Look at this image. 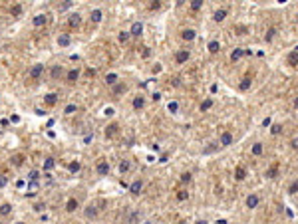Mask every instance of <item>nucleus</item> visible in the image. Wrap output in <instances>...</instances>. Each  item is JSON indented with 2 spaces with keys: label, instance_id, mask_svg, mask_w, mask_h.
I'll list each match as a JSON object with an SVG mask.
<instances>
[{
  "label": "nucleus",
  "instance_id": "nucleus-40",
  "mask_svg": "<svg viewBox=\"0 0 298 224\" xmlns=\"http://www.w3.org/2000/svg\"><path fill=\"white\" fill-rule=\"evenodd\" d=\"M288 193H290V194H294V193H298V181H294V183H292L290 187H288Z\"/></svg>",
  "mask_w": 298,
  "mask_h": 224
},
{
  "label": "nucleus",
  "instance_id": "nucleus-16",
  "mask_svg": "<svg viewBox=\"0 0 298 224\" xmlns=\"http://www.w3.org/2000/svg\"><path fill=\"white\" fill-rule=\"evenodd\" d=\"M256 204H258V196H256V194H251V196L247 198V206H248V208H254Z\"/></svg>",
  "mask_w": 298,
  "mask_h": 224
},
{
  "label": "nucleus",
  "instance_id": "nucleus-10",
  "mask_svg": "<svg viewBox=\"0 0 298 224\" xmlns=\"http://www.w3.org/2000/svg\"><path fill=\"white\" fill-rule=\"evenodd\" d=\"M288 65H298V50H294V52H290L288 54Z\"/></svg>",
  "mask_w": 298,
  "mask_h": 224
},
{
  "label": "nucleus",
  "instance_id": "nucleus-34",
  "mask_svg": "<svg viewBox=\"0 0 298 224\" xmlns=\"http://www.w3.org/2000/svg\"><path fill=\"white\" fill-rule=\"evenodd\" d=\"M262 153V143H254L252 147V155H261Z\"/></svg>",
  "mask_w": 298,
  "mask_h": 224
},
{
  "label": "nucleus",
  "instance_id": "nucleus-42",
  "mask_svg": "<svg viewBox=\"0 0 298 224\" xmlns=\"http://www.w3.org/2000/svg\"><path fill=\"white\" fill-rule=\"evenodd\" d=\"M6 184H8V177H6V174H0V188L6 187Z\"/></svg>",
  "mask_w": 298,
  "mask_h": 224
},
{
  "label": "nucleus",
  "instance_id": "nucleus-22",
  "mask_svg": "<svg viewBox=\"0 0 298 224\" xmlns=\"http://www.w3.org/2000/svg\"><path fill=\"white\" fill-rule=\"evenodd\" d=\"M219 50H221V46H219V42H217V40L209 42V52H211V54H217Z\"/></svg>",
  "mask_w": 298,
  "mask_h": 224
},
{
  "label": "nucleus",
  "instance_id": "nucleus-44",
  "mask_svg": "<svg viewBox=\"0 0 298 224\" xmlns=\"http://www.w3.org/2000/svg\"><path fill=\"white\" fill-rule=\"evenodd\" d=\"M181 181L183 183H189V181H191V173H183L181 174Z\"/></svg>",
  "mask_w": 298,
  "mask_h": 224
},
{
  "label": "nucleus",
  "instance_id": "nucleus-54",
  "mask_svg": "<svg viewBox=\"0 0 298 224\" xmlns=\"http://www.w3.org/2000/svg\"><path fill=\"white\" fill-rule=\"evenodd\" d=\"M179 224H187V222H179Z\"/></svg>",
  "mask_w": 298,
  "mask_h": 224
},
{
  "label": "nucleus",
  "instance_id": "nucleus-3",
  "mask_svg": "<svg viewBox=\"0 0 298 224\" xmlns=\"http://www.w3.org/2000/svg\"><path fill=\"white\" fill-rule=\"evenodd\" d=\"M129 190H131V194H139L143 190V181L139 179V181H133L131 187H129Z\"/></svg>",
  "mask_w": 298,
  "mask_h": 224
},
{
  "label": "nucleus",
  "instance_id": "nucleus-5",
  "mask_svg": "<svg viewBox=\"0 0 298 224\" xmlns=\"http://www.w3.org/2000/svg\"><path fill=\"white\" fill-rule=\"evenodd\" d=\"M117 131H119V125H117V123L107 125V127H105V137H115Z\"/></svg>",
  "mask_w": 298,
  "mask_h": 224
},
{
  "label": "nucleus",
  "instance_id": "nucleus-20",
  "mask_svg": "<svg viewBox=\"0 0 298 224\" xmlns=\"http://www.w3.org/2000/svg\"><path fill=\"white\" fill-rule=\"evenodd\" d=\"M225 16H227V10H225V8H221V10H217V12H215L213 18H215L217 22H223V20H225Z\"/></svg>",
  "mask_w": 298,
  "mask_h": 224
},
{
  "label": "nucleus",
  "instance_id": "nucleus-8",
  "mask_svg": "<svg viewBox=\"0 0 298 224\" xmlns=\"http://www.w3.org/2000/svg\"><path fill=\"white\" fill-rule=\"evenodd\" d=\"M231 143H232V135L229 133V131H225V133L221 135V145H223V147H229Z\"/></svg>",
  "mask_w": 298,
  "mask_h": 224
},
{
  "label": "nucleus",
  "instance_id": "nucleus-47",
  "mask_svg": "<svg viewBox=\"0 0 298 224\" xmlns=\"http://www.w3.org/2000/svg\"><path fill=\"white\" fill-rule=\"evenodd\" d=\"M169 111H173V113L177 111V103H169Z\"/></svg>",
  "mask_w": 298,
  "mask_h": 224
},
{
  "label": "nucleus",
  "instance_id": "nucleus-33",
  "mask_svg": "<svg viewBox=\"0 0 298 224\" xmlns=\"http://www.w3.org/2000/svg\"><path fill=\"white\" fill-rule=\"evenodd\" d=\"M80 169H82V165H80V163H78V161H74V163H70V171H72V173H78V171H80Z\"/></svg>",
  "mask_w": 298,
  "mask_h": 224
},
{
  "label": "nucleus",
  "instance_id": "nucleus-28",
  "mask_svg": "<svg viewBox=\"0 0 298 224\" xmlns=\"http://www.w3.org/2000/svg\"><path fill=\"white\" fill-rule=\"evenodd\" d=\"M10 14H12V16H20V14H22V6H20V4H14V6L10 8Z\"/></svg>",
  "mask_w": 298,
  "mask_h": 224
},
{
  "label": "nucleus",
  "instance_id": "nucleus-9",
  "mask_svg": "<svg viewBox=\"0 0 298 224\" xmlns=\"http://www.w3.org/2000/svg\"><path fill=\"white\" fill-rule=\"evenodd\" d=\"M10 163H12L14 167H22V165H24V155H20V153H18V155H12Z\"/></svg>",
  "mask_w": 298,
  "mask_h": 224
},
{
  "label": "nucleus",
  "instance_id": "nucleus-14",
  "mask_svg": "<svg viewBox=\"0 0 298 224\" xmlns=\"http://www.w3.org/2000/svg\"><path fill=\"white\" fill-rule=\"evenodd\" d=\"M125 91H127V85L125 83H115V85H113V93H115V95L125 93Z\"/></svg>",
  "mask_w": 298,
  "mask_h": 224
},
{
  "label": "nucleus",
  "instance_id": "nucleus-21",
  "mask_svg": "<svg viewBox=\"0 0 298 224\" xmlns=\"http://www.w3.org/2000/svg\"><path fill=\"white\" fill-rule=\"evenodd\" d=\"M58 44L60 46H70V36L68 34H60L58 36Z\"/></svg>",
  "mask_w": 298,
  "mask_h": 224
},
{
  "label": "nucleus",
  "instance_id": "nucleus-43",
  "mask_svg": "<svg viewBox=\"0 0 298 224\" xmlns=\"http://www.w3.org/2000/svg\"><path fill=\"white\" fill-rule=\"evenodd\" d=\"M74 111H78V107H76V105H68L66 109H64V113H68V115H70V113H74Z\"/></svg>",
  "mask_w": 298,
  "mask_h": 224
},
{
  "label": "nucleus",
  "instance_id": "nucleus-23",
  "mask_svg": "<svg viewBox=\"0 0 298 224\" xmlns=\"http://www.w3.org/2000/svg\"><path fill=\"white\" fill-rule=\"evenodd\" d=\"M276 174H278V165H272V167L266 171V177H268V179H274Z\"/></svg>",
  "mask_w": 298,
  "mask_h": 224
},
{
  "label": "nucleus",
  "instance_id": "nucleus-24",
  "mask_svg": "<svg viewBox=\"0 0 298 224\" xmlns=\"http://www.w3.org/2000/svg\"><path fill=\"white\" fill-rule=\"evenodd\" d=\"M95 214H97V208H95L94 204H90L88 208H85V216H88V218H94Z\"/></svg>",
  "mask_w": 298,
  "mask_h": 224
},
{
  "label": "nucleus",
  "instance_id": "nucleus-25",
  "mask_svg": "<svg viewBox=\"0 0 298 224\" xmlns=\"http://www.w3.org/2000/svg\"><path fill=\"white\" fill-rule=\"evenodd\" d=\"M60 74H62V68H60V65H52V69H50V75L54 79L56 78H60Z\"/></svg>",
  "mask_w": 298,
  "mask_h": 224
},
{
  "label": "nucleus",
  "instance_id": "nucleus-26",
  "mask_svg": "<svg viewBox=\"0 0 298 224\" xmlns=\"http://www.w3.org/2000/svg\"><path fill=\"white\" fill-rule=\"evenodd\" d=\"M143 105H145L143 97H141V95H137V97H135V99H133V107H135V109H141Z\"/></svg>",
  "mask_w": 298,
  "mask_h": 224
},
{
  "label": "nucleus",
  "instance_id": "nucleus-4",
  "mask_svg": "<svg viewBox=\"0 0 298 224\" xmlns=\"http://www.w3.org/2000/svg\"><path fill=\"white\" fill-rule=\"evenodd\" d=\"M97 173H100L101 177H105V174L110 173V163H107V161H100V163H97Z\"/></svg>",
  "mask_w": 298,
  "mask_h": 224
},
{
  "label": "nucleus",
  "instance_id": "nucleus-48",
  "mask_svg": "<svg viewBox=\"0 0 298 224\" xmlns=\"http://www.w3.org/2000/svg\"><path fill=\"white\" fill-rule=\"evenodd\" d=\"M159 6H161V4H159V2H153V4H149V8H151V10H157V8H159Z\"/></svg>",
  "mask_w": 298,
  "mask_h": 224
},
{
  "label": "nucleus",
  "instance_id": "nucleus-18",
  "mask_svg": "<svg viewBox=\"0 0 298 224\" xmlns=\"http://www.w3.org/2000/svg\"><path fill=\"white\" fill-rule=\"evenodd\" d=\"M245 177H247L245 169H242V167H237V169H235V179H237V181H242Z\"/></svg>",
  "mask_w": 298,
  "mask_h": 224
},
{
  "label": "nucleus",
  "instance_id": "nucleus-39",
  "mask_svg": "<svg viewBox=\"0 0 298 224\" xmlns=\"http://www.w3.org/2000/svg\"><path fill=\"white\" fill-rule=\"evenodd\" d=\"M129 36H131V32H121V34H119V42H127Z\"/></svg>",
  "mask_w": 298,
  "mask_h": 224
},
{
  "label": "nucleus",
  "instance_id": "nucleus-29",
  "mask_svg": "<svg viewBox=\"0 0 298 224\" xmlns=\"http://www.w3.org/2000/svg\"><path fill=\"white\" fill-rule=\"evenodd\" d=\"M242 54H245V50H241V48H237V50H235V52H232V54H231V60H232V62H237V60H238V58H241V56H242Z\"/></svg>",
  "mask_w": 298,
  "mask_h": 224
},
{
  "label": "nucleus",
  "instance_id": "nucleus-17",
  "mask_svg": "<svg viewBox=\"0 0 298 224\" xmlns=\"http://www.w3.org/2000/svg\"><path fill=\"white\" fill-rule=\"evenodd\" d=\"M66 78H68V81H70V83H74V81L78 79V78H80V72H78V69H70Z\"/></svg>",
  "mask_w": 298,
  "mask_h": 224
},
{
  "label": "nucleus",
  "instance_id": "nucleus-11",
  "mask_svg": "<svg viewBox=\"0 0 298 224\" xmlns=\"http://www.w3.org/2000/svg\"><path fill=\"white\" fill-rule=\"evenodd\" d=\"M44 101H46V105H56V103H58V95L56 93H48V95H44Z\"/></svg>",
  "mask_w": 298,
  "mask_h": 224
},
{
  "label": "nucleus",
  "instance_id": "nucleus-7",
  "mask_svg": "<svg viewBox=\"0 0 298 224\" xmlns=\"http://www.w3.org/2000/svg\"><path fill=\"white\" fill-rule=\"evenodd\" d=\"M32 22H34L36 28H40V26H44L46 22H48V16H46V14H38V16H34V20H32Z\"/></svg>",
  "mask_w": 298,
  "mask_h": 224
},
{
  "label": "nucleus",
  "instance_id": "nucleus-36",
  "mask_svg": "<svg viewBox=\"0 0 298 224\" xmlns=\"http://www.w3.org/2000/svg\"><path fill=\"white\" fill-rule=\"evenodd\" d=\"M119 171H121V173H127V171H129V163H127V161H121V163H119Z\"/></svg>",
  "mask_w": 298,
  "mask_h": 224
},
{
  "label": "nucleus",
  "instance_id": "nucleus-13",
  "mask_svg": "<svg viewBox=\"0 0 298 224\" xmlns=\"http://www.w3.org/2000/svg\"><path fill=\"white\" fill-rule=\"evenodd\" d=\"M181 38H183V40H187V42H191L193 38H195V30H191V28H189V30H183V32H181Z\"/></svg>",
  "mask_w": 298,
  "mask_h": 224
},
{
  "label": "nucleus",
  "instance_id": "nucleus-52",
  "mask_svg": "<svg viewBox=\"0 0 298 224\" xmlns=\"http://www.w3.org/2000/svg\"><path fill=\"white\" fill-rule=\"evenodd\" d=\"M294 107H298V97H296V99H294Z\"/></svg>",
  "mask_w": 298,
  "mask_h": 224
},
{
  "label": "nucleus",
  "instance_id": "nucleus-32",
  "mask_svg": "<svg viewBox=\"0 0 298 224\" xmlns=\"http://www.w3.org/2000/svg\"><path fill=\"white\" fill-rule=\"evenodd\" d=\"M91 20H94V22H100V20H101V10H91Z\"/></svg>",
  "mask_w": 298,
  "mask_h": 224
},
{
  "label": "nucleus",
  "instance_id": "nucleus-15",
  "mask_svg": "<svg viewBox=\"0 0 298 224\" xmlns=\"http://www.w3.org/2000/svg\"><path fill=\"white\" fill-rule=\"evenodd\" d=\"M141 32H143V26L139 24V22H135L131 26V36H141Z\"/></svg>",
  "mask_w": 298,
  "mask_h": 224
},
{
  "label": "nucleus",
  "instance_id": "nucleus-12",
  "mask_svg": "<svg viewBox=\"0 0 298 224\" xmlns=\"http://www.w3.org/2000/svg\"><path fill=\"white\" fill-rule=\"evenodd\" d=\"M78 206H80L78 200H76V198H70L68 203H66V210H68V212H74L76 208H78Z\"/></svg>",
  "mask_w": 298,
  "mask_h": 224
},
{
  "label": "nucleus",
  "instance_id": "nucleus-37",
  "mask_svg": "<svg viewBox=\"0 0 298 224\" xmlns=\"http://www.w3.org/2000/svg\"><path fill=\"white\" fill-rule=\"evenodd\" d=\"M187 196H189L187 190H179V193H177V200H187Z\"/></svg>",
  "mask_w": 298,
  "mask_h": 224
},
{
  "label": "nucleus",
  "instance_id": "nucleus-2",
  "mask_svg": "<svg viewBox=\"0 0 298 224\" xmlns=\"http://www.w3.org/2000/svg\"><path fill=\"white\" fill-rule=\"evenodd\" d=\"M189 56H191L189 50H179V52L175 54V62H177V64H183V62H187V60H189Z\"/></svg>",
  "mask_w": 298,
  "mask_h": 224
},
{
  "label": "nucleus",
  "instance_id": "nucleus-1",
  "mask_svg": "<svg viewBox=\"0 0 298 224\" xmlns=\"http://www.w3.org/2000/svg\"><path fill=\"white\" fill-rule=\"evenodd\" d=\"M42 72H44V65H42V64H36V65H32V69H30L28 75H30L32 79H38V78L42 75Z\"/></svg>",
  "mask_w": 298,
  "mask_h": 224
},
{
  "label": "nucleus",
  "instance_id": "nucleus-51",
  "mask_svg": "<svg viewBox=\"0 0 298 224\" xmlns=\"http://www.w3.org/2000/svg\"><path fill=\"white\" fill-rule=\"evenodd\" d=\"M290 145H292V149H298V139H294V141H292Z\"/></svg>",
  "mask_w": 298,
  "mask_h": 224
},
{
  "label": "nucleus",
  "instance_id": "nucleus-30",
  "mask_svg": "<svg viewBox=\"0 0 298 224\" xmlns=\"http://www.w3.org/2000/svg\"><path fill=\"white\" fill-rule=\"evenodd\" d=\"M105 81H107L110 85H115V83H117V75H115V74H107V75H105Z\"/></svg>",
  "mask_w": 298,
  "mask_h": 224
},
{
  "label": "nucleus",
  "instance_id": "nucleus-31",
  "mask_svg": "<svg viewBox=\"0 0 298 224\" xmlns=\"http://www.w3.org/2000/svg\"><path fill=\"white\" fill-rule=\"evenodd\" d=\"M54 165H56V161H54L52 157H48V159L44 161V169H46V171H50V169H54Z\"/></svg>",
  "mask_w": 298,
  "mask_h": 224
},
{
  "label": "nucleus",
  "instance_id": "nucleus-49",
  "mask_svg": "<svg viewBox=\"0 0 298 224\" xmlns=\"http://www.w3.org/2000/svg\"><path fill=\"white\" fill-rule=\"evenodd\" d=\"M44 208H46L44 204H36V206H34V210H38V212H40V210H44Z\"/></svg>",
  "mask_w": 298,
  "mask_h": 224
},
{
  "label": "nucleus",
  "instance_id": "nucleus-46",
  "mask_svg": "<svg viewBox=\"0 0 298 224\" xmlns=\"http://www.w3.org/2000/svg\"><path fill=\"white\" fill-rule=\"evenodd\" d=\"M201 6H203V4H201V2H199V0H195V2L191 4V8H193V10H199V8H201Z\"/></svg>",
  "mask_w": 298,
  "mask_h": 224
},
{
  "label": "nucleus",
  "instance_id": "nucleus-19",
  "mask_svg": "<svg viewBox=\"0 0 298 224\" xmlns=\"http://www.w3.org/2000/svg\"><path fill=\"white\" fill-rule=\"evenodd\" d=\"M10 212H12V206H10L8 203H4V204H0V214L2 216H8Z\"/></svg>",
  "mask_w": 298,
  "mask_h": 224
},
{
  "label": "nucleus",
  "instance_id": "nucleus-38",
  "mask_svg": "<svg viewBox=\"0 0 298 224\" xmlns=\"http://www.w3.org/2000/svg\"><path fill=\"white\" fill-rule=\"evenodd\" d=\"M274 34H276V28H270V30L266 32V34H264V40H272Z\"/></svg>",
  "mask_w": 298,
  "mask_h": 224
},
{
  "label": "nucleus",
  "instance_id": "nucleus-6",
  "mask_svg": "<svg viewBox=\"0 0 298 224\" xmlns=\"http://www.w3.org/2000/svg\"><path fill=\"white\" fill-rule=\"evenodd\" d=\"M68 24L72 26V28H78V26L82 24V16H80L78 12H76V14H72V16H70V20H68Z\"/></svg>",
  "mask_w": 298,
  "mask_h": 224
},
{
  "label": "nucleus",
  "instance_id": "nucleus-45",
  "mask_svg": "<svg viewBox=\"0 0 298 224\" xmlns=\"http://www.w3.org/2000/svg\"><path fill=\"white\" fill-rule=\"evenodd\" d=\"M280 131H282V127H280V125H272V135H278Z\"/></svg>",
  "mask_w": 298,
  "mask_h": 224
},
{
  "label": "nucleus",
  "instance_id": "nucleus-35",
  "mask_svg": "<svg viewBox=\"0 0 298 224\" xmlns=\"http://www.w3.org/2000/svg\"><path fill=\"white\" fill-rule=\"evenodd\" d=\"M211 105H213V99H205V101L201 103V111H207Z\"/></svg>",
  "mask_w": 298,
  "mask_h": 224
},
{
  "label": "nucleus",
  "instance_id": "nucleus-53",
  "mask_svg": "<svg viewBox=\"0 0 298 224\" xmlns=\"http://www.w3.org/2000/svg\"><path fill=\"white\" fill-rule=\"evenodd\" d=\"M16 224H24V222H16Z\"/></svg>",
  "mask_w": 298,
  "mask_h": 224
},
{
  "label": "nucleus",
  "instance_id": "nucleus-50",
  "mask_svg": "<svg viewBox=\"0 0 298 224\" xmlns=\"http://www.w3.org/2000/svg\"><path fill=\"white\" fill-rule=\"evenodd\" d=\"M159 69H161V65H159V64H155V65H153V74H157Z\"/></svg>",
  "mask_w": 298,
  "mask_h": 224
},
{
  "label": "nucleus",
  "instance_id": "nucleus-41",
  "mask_svg": "<svg viewBox=\"0 0 298 224\" xmlns=\"http://www.w3.org/2000/svg\"><path fill=\"white\" fill-rule=\"evenodd\" d=\"M38 177H40V173H38V171H30V173H28V179H30V181H38Z\"/></svg>",
  "mask_w": 298,
  "mask_h": 224
},
{
  "label": "nucleus",
  "instance_id": "nucleus-27",
  "mask_svg": "<svg viewBox=\"0 0 298 224\" xmlns=\"http://www.w3.org/2000/svg\"><path fill=\"white\" fill-rule=\"evenodd\" d=\"M251 83H252V79H251V78H245V79L241 81V85H238V87H241L242 91H247L248 87H251Z\"/></svg>",
  "mask_w": 298,
  "mask_h": 224
}]
</instances>
